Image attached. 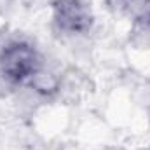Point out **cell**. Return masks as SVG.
<instances>
[{
	"instance_id": "1",
	"label": "cell",
	"mask_w": 150,
	"mask_h": 150,
	"mask_svg": "<svg viewBox=\"0 0 150 150\" xmlns=\"http://www.w3.org/2000/svg\"><path fill=\"white\" fill-rule=\"evenodd\" d=\"M42 68L40 54L28 42H11L0 51V75L11 86L28 84Z\"/></svg>"
},
{
	"instance_id": "2",
	"label": "cell",
	"mask_w": 150,
	"mask_h": 150,
	"mask_svg": "<svg viewBox=\"0 0 150 150\" xmlns=\"http://www.w3.org/2000/svg\"><path fill=\"white\" fill-rule=\"evenodd\" d=\"M54 26L65 35H82L93 26V12L84 0H56L52 4Z\"/></svg>"
},
{
	"instance_id": "3",
	"label": "cell",
	"mask_w": 150,
	"mask_h": 150,
	"mask_svg": "<svg viewBox=\"0 0 150 150\" xmlns=\"http://www.w3.org/2000/svg\"><path fill=\"white\" fill-rule=\"evenodd\" d=\"M28 87H32L40 96H54L61 91V77L54 75L51 70H45L44 67L28 80Z\"/></svg>"
},
{
	"instance_id": "4",
	"label": "cell",
	"mask_w": 150,
	"mask_h": 150,
	"mask_svg": "<svg viewBox=\"0 0 150 150\" xmlns=\"http://www.w3.org/2000/svg\"><path fill=\"white\" fill-rule=\"evenodd\" d=\"M138 100H140V105L150 113V82L138 89Z\"/></svg>"
},
{
	"instance_id": "5",
	"label": "cell",
	"mask_w": 150,
	"mask_h": 150,
	"mask_svg": "<svg viewBox=\"0 0 150 150\" xmlns=\"http://www.w3.org/2000/svg\"><path fill=\"white\" fill-rule=\"evenodd\" d=\"M127 4L138 9V16H140L147 7H150V0H127Z\"/></svg>"
}]
</instances>
